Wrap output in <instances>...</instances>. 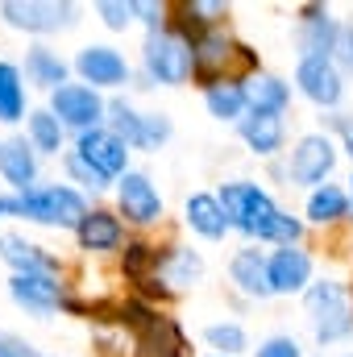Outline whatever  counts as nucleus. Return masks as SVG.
<instances>
[{"instance_id":"42","label":"nucleus","mask_w":353,"mask_h":357,"mask_svg":"<svg viewBox=\"0 0 353 357\" xmlns=\"http://www.w3.org/2000/svg\"><path fill=\"white\" fill-rule=\"evenodd\" d=\"M0 146H4V142H0Z\"/></svg>"},{"instance_id":"13","label":"nucleus","mask_w":353,"mask_h":357,"mask_svg":"<svg viewBox=\"0 0 353 357\" xmlns=\"http://www.w3.org/2000/svg\"><path fill=\"white\" fill-rule=\"evenodd\" d=\"M84 158H88L91 167L100 171L104 178H121L129 175V146L108 129V125H100V129H88V133H80V146H75Z\"/></svg>"},{"instance_id":"27","label":"nucleus","mask_w":353,"mask_h":357,"mask_svg":"<svg viewBox=\"0 0 353 357\" xmlns=\"http://www.w3.org/2000/svg\"><path fill=\"white\" fill-rule=\"evenodd\" d=\"M345 216H350V195H345L341 187L324 183V187H316V191L308 195V220H312V225H337V220H345Z\"/></svg>"},{"instance_id":"25","label":"nucleus","mask_w":353,"mask_h":357,"mask_svg":"<svg viewBox=\"0 0 353 357\" xmlns=\"http://www.w3.org/2000/svg\"><path fill=\"white\" fill-rule=\"evenodd\" d=\"M246 100H250V112H274V116H283L287 104H291V88L278 75L258 71V75L246 79Z\"/></svg>"},{"instance_id":"17","label":"nucleus","mask_w":353,"mask_h":357,"mask_svg":"<svg viewBox=\"0 0 353 357\" xmlns=\"http://www.w3.org/2000/svg\"><path fill=\"white\" fill-rule=\"evenodd\" d=\"M312 282V258L299 245H283L270 254V287L274 295H299Z\"/></svg>"},{"instance_id":"18","label":"nucleus","mask_w":353,"mask_h":357,"mask_svg":"<svg viewBox=\"0 0 353 357\" xmlns=\"http://www.w3.org/2000/svg\"><path fill=\"white\" fill-rule=\"evenodd\" d=\"M200 278H204V258H200L195 250H187V245H167V250L158 254V282H163L167 295L195 287Z\"/></svg>"},{"instance_id":"36","label":"nucleus","mask_w":353,"mask_h":357,"mask_svg":"<svg viewBox=\"0 0 353 357\" xmlns=\"http://www.w3.org/2000/svg\"><path fill=\"white\" fill-rule=\"evenodd\" d=\"M333 63L353 75V25H341V33H337V50H333Z\"/></svg>"},{"instance_id":"37","label":"nucleus","mask_w":353,"mask_h":357,"mask_svg":"<svg viewBox=\"0 0 353 357\" xmlns=\"http://www.w3.org/2000/svg\"><path fill=\"white\" fill-rule=\"evenodd\" d=\"M0 357H46L42 349H33L29 341L13 337V333H0Z\"/></svg>"},{"instance_id":"29","label":"nucleus","mask_w":353,"mask_h":357,"mask_svg":"<svg viewBox=\"0 0 353 357\" xmlns=\"http://www.w3.org/2000/svg\"><path fill=\"white\" fill-rule=\"evenodd\" d=\"M29 146H33L38 154H59V150H63V121H59L50 108L29 112Z\"/></svg>"},{"instance_id":"4","label":"nucleus","mask_w":353,"mask_h":357,"mask_svg":"<svg viewBox=\"0 0 353 357\" xmlns=\"http://www.w3.org/2000/svg\"><path fill=\"white\" fill-rule=\"evenodd\" d=\"M254 67H258L254 50L241 46L225 25L204 29V33L195 38V79H204V88H208V84H220V79L246 84L250 75H258Z\"/></svg>"},{"instance_id":"2","label":"nucleus","mask_w":353,"mask_h":357,"mask_svg":"<svg viewBox=\"0 0 353 357\" xmlns=\"http://www.w3.org/2000/svg\"><path fill=\"white\" fill-rule=\"evenodd\" d=\"M142 63H146V84L179 88V84H187L195 75V38L171 17L163 29L146 33Z\"/></svg>"},{"instance_id":"40","label":"nucleus","mask_w":353,"mask_h":357,"mask_svg":"<svg viewBox=\"0 0 353 357\" xmlns=\"http://www.w3.org/2000/svg\"><path fill=\"white\" fill-rule=\"evenodd\" d=\"M212 357H220V354H212Z\"/></svg>"},{"instance_id":"31","label":"nucleus","mask_w":353,"mask_h":357,"mask_svg":"<svg viewBox=\"0 0 353 357\" xmlns=\"http://www.w3.org/2000/svg\"><path fill=\"white\" fill-rule=\"evenodd\" d=\"M204 341H208L220 357H237L246 345H250L246 328H241V324H233V320H216V324H208V328H204Z\"/></svg>"},{"instance_id":"41","label":"nucleus","mask_w":353,"mask_h":357,"mask_svg":"<svg viewBox=\"0 0 353 357\" xmlns=\"http://www.w3.org/2000/svg\"><path fill=\"white\" fill-rule=\"evenodd\" d=\"M345 357H353V354H345Z\"/></svg>"},{"instance_id":"3","label":"nucleus","mask_w":353,"mask_h":357,"mask_svg":"<svg viewBox=\"0 0 353 357\" xmlns=\"http://www.w3.org/2000/svg\"><path fill=\"white\" fill-rule=\"evenodd\" d=\"M8 199V216L46 225V229H80V220L88 216V199L84 191L67 187V183H50V187H33L25 195H4Z\"/></svg>"},{"instance_id":"35","label":"nucleus","mask_w":353,"mask_h":357,"mask_svg":"<svg viewBox=\"0 0 353 357\" xmlns=\"http://www.w3.org/2000/svg\"><path fill=\"white\" fill-rule=\"evenodd\" d=\"M254 357H303V349H299L295 337H270L254 349Z\"/></svg>"},{"instance_id":"6","label":"nucleus","mask_w":353,"mask_h":357,"mask_svg":"<svg viewBox=\"0 0 353 357\" xmlns=\"http://www.w3.org/2000/svg\"><path fill=\"white\" fill-rule=\"evenodd\" d=\"M129 333H133V345L137 357H187V341H183V328H179L171 316L146 307V303H121V316H117Z\"/></svg>"},{"instance_id":"20","label":"nucleus","mask_w":353,"mask_h":357,"mask_svg":"<svg viewBox=\"0 0 353 357\" xmlns=\"http://www.w3.org/2000/svg\"><path fill=\"white\" fill-rule=\"evenodd\" d=\"M0 258L13 266V274H63L59 258H50L42 245L17 237V233H4L0 237Z\"/></svg>"},{"instance_id":"14","label":"nucleus","mask_w":353,"mask_h":357,"mask_svg":"<svg viewBox=\"0 0 353 357\" xmlns=\"http://www.w3.org/2000/svg\"><path fill=\"white\" fill-rule=\"evenodd\" d=\"M75 71H80L84 84L96 88V91L129 84V63H125V54L112 50V46H84V50L75 54Z\"/></svg>"},{"instance_id":"33","label":"nucleus","mask_w":353,"mask_h":357,"mask_svg":"<svg viewBox=\"0 0 353 357\" xmlns=\"http://www.w3.org/2000/svg\"><path fill=\"white\" fill-rule=\"evenodd\" d=\"M96 13H100V21H104L108 29H129L133 17H137V4H133V0H100Z\"/></svg>"},{"instance_id":"21","label":"nucleus","mask_w":353,"mask_h":357,"mask_svg":"<svg viewBox=\"0 0 353 357\" xmlns=\"http://www.w3.org/2000/svg\"><path fill=\"white\" fill-rule=\"evenodd\" d=\"M121 237H125V229H121V220H117L108 208H91L88 216L80 220V229H75V241H80V250H88V254H108V250H117Z\"/></svg>"},{"instance_id":"23","label":"nucleus","mask_w":353,"mask_h":357,"mask_svg":"<svg viewBox=\"0 0 353 357\" xmlns=\"http://www.w3.org/2000/svg\"><path fill=\"white\" fill-rule=\"evenodd\" d=\"M237 129H241V142L258 158H274L283 150V116H274V112H250Z\"/></svg>"},{"instance_id":"5","label":"nucleus","mask_w":353,"mask_h":357,"mask_svg":"<svg viewBox=\"0 0 353 357\" xmlns=\"http://www.w3.org/2000/svg\"><path fill=\"white\" fill-rule=\"evenodd\" d=\"M308 316H312V333L320 345H337L353 337V291L337 278H320L303 291Z\"/></svg>"},{"instance_id":"34","label":"nucleus","mask_w":353,"mask_h":357,"mask_svg":"<svg viewBox=\"0 0 353 357\" xmlns=\"http://www.w3.org/2000/svg\"><path fill=\"white\" fill-rule=\"evenodd\" d=\"M171 133H175V125H171L167 112H146V125H142V150H158V146H167Z\"/></svg>"},{"instance_id":"39","label":"nucleus","mask_w":353,"mask_h":357,"mask_svg":"<svg viewBox=\"0 0 353 357\" xmlns=\"http://www.w3.org/2000/svg\"><path fill=\"white\" fill-rule=\"evenodd\" d=\"M350 195H353V178H350Z\"/></svg>"},{"instance_id":"11","label":"nucleus","mask_w":353,"mask_h":357,"mask_svg":"<svg viewBox=\"0 0 353 357\" xmlns=\"http://www.w3.org/2000/svg\"><path fill=\"white\" fill-rule=\"evenodd\" d=\"M117 208L137 229H150V225L163 220V195H158V187L150 183L146 171H129V175L117 178Z\"/></svg>"},{"instance_id":"22","label":"nucleus","mask_w":353,"mask_h":357,"mask_svg":"<svg viewBox=\"0 0 353 357\" xmlns=\"http://www.w3.org/2000/svg\"><path fill=\"white\" fill-rule=\"evenodd\" d=\"M183 216H187V229H191V233H200L204 241H220V237L229 233L225 208H220V199H216V195H208V191H195V195H187V204H183Z\"/></svg>"},{"instance_id":"30","label":"nucleus","mask_w":353,"mask_h":357,"mask_svg":"<svg viewBox=\"0 0 353 357\" xmlns=\"http://www.w3.org/2000/svg\"><path fill=\"white\" fill-rule=\"evenodd\" d=\"M25 116V84L13 63H0V121L13 125Z\"/></svg>"},{"instance_id":"12","label":"nucleus","mask_w":353,"mask_h":357,"mask_svg":"<svg viewBox=\"0 0 353 357\" xmlns=\"http://www.w3.org/2000/svg\"><path fill=\"white\" fill-rule=\"evenodd\" d=\"M295 88L303 91L316 108H337L345 84H341V67L333 59H299L295 67Z\"/></svg>"},{"instance_id":"7","label":"nucleus","mask_w":353,"mask_h":357,"mask_svg":"<svg viewBox=\"0 0 353 357\" xmlns=\"http://www.w3.org/2000/svg\"><path fill=\"white\" fill-rule=\"evenodd\" d=\"M0 17L8 29H25V33H59L71 29L80 21V8L67 0H4Z\"/></svg>"},{"instance_id":"1","label":"nucleus","mask_w":353,"mask_h":357,"mask_svg":"<svg viewBox=\"0 0 353 357\" xmlns=\"http://www.w3.org/2000/svg\"><path fill=\"white\" fill-rule=\"evenodd\" d=\"M216 199H220V208H225L229 229H237V233H246V237H254V241H274V245L283 250V245H295V241L303 237V225H299L295 216H287V212L270 199V191H262V187L250 183V178L225 183V191H220Z\"/></svg>"},{"instance_id":"10","label":"nucleus","mask_w":353,"mask_h":357,"mask_svg":"<svg viewBox=\"0 0 353 357\" xmlns=\"http://www.w3.org/2000/svg\"><path fill=\"white\" fill-rule=\"evenodd\" d=\"M8 295L17 307H25L29 316L46 320L50 312L67 307V287L63 274H13L8 278Z\"/></svg>"},{"instance_id":"32","label":"nucleus","mask_w":353,"mask_h":357,"mask_svg":"<svg viewBox=\"0 0 353 357\" xmlns=\"http://www.w3.org/2000/svg\"><path fill=\"white\" fill-rule=\"evenodd\" d=\"M63 162H67V175L75 178V183H80L84 191H104V187L112 183V178H104V175H100V171L91 167V162L84 158V154H80V150H71V154H67Z\"/></svg>"},{"instance_id":"15","label":"nucleus","mask_w":353,"mask_h":357,"mask_svg":"<svg viewBox=\"0 0 353 357\" xmlns=\"http://www.w3.org/2000/svg\"><path fill=\"white\" fill-rule=\"evenodd\" d=\"M337 33H341V21H333V13L324 4H303L299 8V50H303V59H333Z\"/></svg>"},{"instance_id":"9","label":"nucleus","mask_w":353,"mask_h":357,"mask_svg":"<svg viewBox=\"0 0 353 357\" xmlns=\"http://www.w3.org/2000/svg\"><path fill=\"white\" fill-rule=\"evenodd\" d=\"M50 112L63 121V129L88 133V129H100V125H104L108 104H104L100 91L88 88V84H63V88L50 96Z\"/></svg>"},{"instance_id":"19","label":"nucleus","mask_w":353,"mask_h":357,"mask_svg":"<svg viewBox=\"0 0 353 357\" xmlns=\"http://www.w3.org/2000/svg\"><path fill=\"white\" fill-rule=\"evenodd\" d=\"M229 278L250 299H270L274 295V287H270V258L262 250H237L233 262H229Z\"/></svg>"},{"instance_id":"26","label":"nucleus","mask_w":353,"mask_h":357,"mask_svg":"<svg viewBox=\"0 0 353 357\" xmlns=\"http://www.w3.org/2000/svg\"><path fill=\"white\" fill-rule=\"evenodd\" d=\"M67 63L54 54V50H46V46H29V54H25V79L29 84H38V88H46L50 96L67 84Z\"/></svg>"},{"instance_id":"38","label":"nucleus","mask_w":353,"mask_h":357,"mask_svg":"<svg viewBox=\"0 0 353 357\" xmlns=\"http://www.w3.org/2000/svg\"><path fill=\"white\" fill-rule=\"evenodd\" d=\"M329 129L341 137V150L353 154V112H333V116H329Z\"/></svg>"},{"instance_id":"28","label":"nucleus","mask_w":353,"mask_h":357,"mask_svg":"<svg viewBox=\"0 0 353 357\" xmlns=\"http://www.w3.org/2000/svg\"><path fill=\"white\" fill-rule=\"evenodd\" d=\"M104 125L133 150H142V125H146V112H137L129 100H108V116Z\"/></svg>"},{"instance_id":"24","label":"nucleus","mask_w":353,"mask_h":357,"mask_svg":"<svg viewBox=\"0 0 353 357\" xmlns=\"http://www.w3.org/2000/svg\"><path fill=\"white\" fill-rule=\"evenodd\" d=\"M204 104L216 121H246L250 116V100H246V84L237 79H220V84H208L204 88Z\"/></svg>"},{"instance_id":"8","label":"nucleus","mask_w":353,"mask_h":357,"mask_svg":"<svg viewBox=\"0 0 353 357\" xmlns=\"http://www.w3.org/2000/svg\"><path fill=\"white\" fill-rule=\"evenodd\" d=\"M337 171V146L329 133H308L299 137V146L291 150V162H287V178L299 183V187H324V178Z\"/></svg>"},{"instance_id":"16","label":"nucleus","mask_w":353,"mask_h":357,"mask_svg":"<svg viewBox=\"0 0 353 357\" xmlns=\"http://www.w3.org/2000/svg\"><path fill=\"white\" fill-rule=\"evenodd\" d=\"M0 175L13 187V195H25L38 187V150L25 137H8L0 146Z\"/></svg>"}]
</instances>
